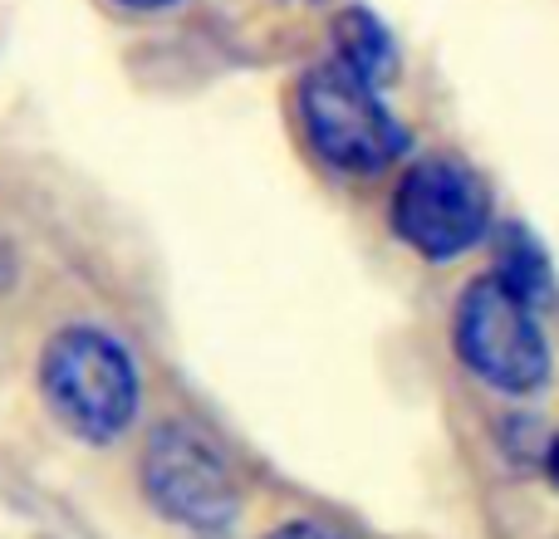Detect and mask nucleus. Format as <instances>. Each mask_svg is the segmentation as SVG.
Instances as JSON below:
<instances>
[{
	"label": "nucleus",
	"instance_id": "3",
	"mask_svg": "<svg viewBox=\"0 0 559 539\" xmlns=\"http://www.w3.org/2000/svg\"><path fill=\"white\" fill-rule=\"evenodd\" d=\"M299 113H305V128L319 153L348 172H373V167L393 163L407 143L393 113L378 104V88L348 74L344 64H324L305 79Z\"/></svg>",
	"mask_w": 559,
	"mask_h": 539
},
{
	"label": "nucleus",
	"instance_id": "1",
	"mask_svg": "<svg viewBox=\"0 0 559 539\" xmlns=\"http://www.w3.org/2000/svg\"><path fill=\"white\" fill-rule=\"evenodd\" d=\"M39 387L59 422L84 442H108L138 412V368L118 338L98 328H64L45 348Z\"/></svg>",
	"mask_w": 559,
	"mask_h": 539
},
{
	"label": "nucleus",
	"instance_id": "4",
	"mask_svg": "<svg viewBox=\"0 0 559 539\" xmlns=\"http://www.w3.org/2000/svg\"><path fill=\"white\" fill-rule=\"evenodd\" d=\"M486 216H491V202L476 172L452 157L417 163L393 192V231L427 261H452L472 251L486 231Z\"/></svg>",
	"mask_w": 559,
	"mask_h": 539
},
{
	"label": "nucleus",
	"instance_id": "2",
	"mask_svg": "<svg viewBox=\"0 0 559 539\" xmlns=\"http://www.w3.org/2000/svg\"><path fill=\"white\" fill-rule=\"evenodd\" d=\"M456 354L476 378H486L501 393H531L550 368L535 304L515 295L501 275L466 285L456 304Z\"/></svg>",
	"mask_w": 559,
	"mask_h": 539
},
{
	"label": "nucleus",
	"instance_id": "6",
	"mask_svg": "<svg viewBox=\"0 0 559 539\" xmlns=\"http://www.w3.org/2000/svg\"><path fill=\"white\" fill-rule=\"evenodd\" d=\"M334 55H338L334 64H344L348 74H358L373 88H383L397 69V49L388 39V29L364 10H344L334 20Z\"/></svg>",
	"mask_w": 559,
	"mask_h": 539
},
{
	"label": "nucleus",
	"instance_id": "7",
	"mask_svg": "<svg viewBox=\"0 0 559 539\" xmlns=\"http://www.w3.org/2000/svg\"><path fill=\"white\" fill-rule=\"evenodd\" d=\"M265 539H348L344 530H329V525H314V520H295L285 530H271Z\"/></svg>",
	"mask_w": 559,
	"mask_h": 539
},
{
	"label": "nucleus",
	"instance_id": "5",
	"mask_svg": "<svg viewBox=\"0 0 559 539\" xmlns=\"http://www.w3.org/2000/svg\"><path fill=\"white\" fill-rule=\"evenodd\" d=\"M143 486L157 511L182 525H197V530H212V525L231 520V511H236V486H231L226 462L216 456L212 442H202L182 422L163 427L147 442Z\"/></svg>",
	"mask_w": 559,
	"mask_h": 539
},
{
	"label": "nucleus",
	"instance_id": "8",
	"mask_svg": "<svg viewBox=\"0 0 559 539\" xmlns=\"http://www.w3.org/2000/svg\"><path fill=\"white\" fill-rule=\"evenodd\" d=\"M123 5H138V10H163V5H173V0H123Z\"/></svg>",
	"mask_w": 559,
	"mask_h": 539
},
{
	"label": "nucleus",
	"instance_id": "9",
	"mask_svg": "<svg viewBox=\"0 0 559 539\" xmlns=\"http://www.w3.org/2000/svg\"><path fill=\"white\" fill-rule=\"evenodd\" d=\"M550 476H555V486H559V442L550 446Z\"/></svg>",
	"mask_w": 559,
	"mask_h": 539
}]
</instances>
